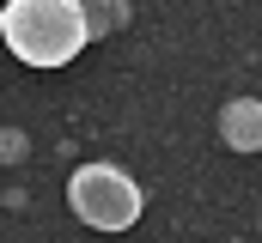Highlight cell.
Segmentation results:
<instances>
[{"label": "cell", "instance_id": "cell-5", "mask_svg": "<svg viewBox=\"0 0 262 243\" xmlns=\"http://www.w3.org/2000/svg\"><path fill=\"white\" fill-rule=\"evenodd\" d=\"M25 152H31V140H25L18 128H0V164H18Z\"/></svg>", "mask_w": 262, "mask_h": 243}, {"label": "cell", "instance_id": "cell-4", "mask_svg": "<svg viewBox=\"0 0 262 243\" xmlns=\"http://www.w3.org/2000/svg\"><path fill=\"white\" fill-rule=\"evenodd\" d=\"M79 18H85L92 37H110V31H122L128 6H122V0H79Z\"/></svg>", "mask_w": 262, "mask_h": 243}, {"label": "cell", "instance_id": "cell-2", "mask_svg": "<svg viewBox=\"0 0 262 243\" xmlns=\"http://www.w3.org/2000/svg\"><path fill=\"white\" fill-rule=\"evenodd\" d=\"M67 207L92 231H128L140 219V182L116 164H79L67 177Z\"/></svg>", "mask_w": 262, "mask_h": 243}, {"label": "cell", "instance_id": "cell-1", "mask_svg": "<svg viewBox=\"0 0 262 243\" xmlns=\"http://www.w3.org/2000/svg\"><path fill=\"white\" fill-rule=\"evenodd\" d=\"M0 37L25 67H67L92 43V31L79 18V0H6Z\"/></svg>", "mask_w": 262, "mask_h": 243}, {"label": "cell", "instance_id": "cell-3", "mask_svg": "<svg viewBox=\"0 0 262 243\" xmlns=\"http://www.w3.org/2000/svg\"><path fill=\"white\" fill-rule=\"evenodd\" d=\"M220 140L232 152H262V98H232L220 110Z\"/></svg>", "mask_w": 262, "mask_h": 243}]
</instances>
